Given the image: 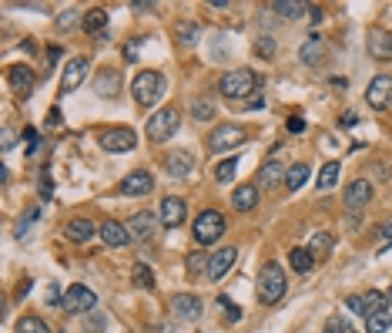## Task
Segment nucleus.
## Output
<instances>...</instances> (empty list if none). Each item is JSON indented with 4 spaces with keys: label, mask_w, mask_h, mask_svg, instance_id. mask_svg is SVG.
I'll use <instances>...</instances> for the list:
<instances>
[{
    "label": "nucleus",
    "mask_w": 392,
    "mask_h": 333,
    "mask_svg": "<svg viewBox=\"0 0 392 333\" xmlns=\"http://www.w3.org/2000/svg\"><path fill=\"white\" fill-rule=\"evenodd\" d=\"M332 249H336V239H332V233H316V235H312V242H309V253L316 256V259L332 256Z\"/></svg>",
    "instance_id": "27"
},
{
    "label": "nucleus",
    "mask_w": 392,
    "mask_h": 333,
    "mask_svg": "<svg viewBox=\"0 0 392 333\" xmlns=\"http://www.w3.org/2000/svg\"><path fill=\"white\" fill-rule=\"evenodd\" d=\"M362 300H366L369 313H382V310H386V303H389V296H382L379 290H373V293H362Z\"/></svg>",
    "instance_id": "40"
},
{
    "label": "nucleus",
    "mask_w": 392,
    "mask_h": 333,
    "mask_svg": "<svg viewBox=\"0 0 392 333\" xmlns=\"http://www.w3.org/2000/svg\"><path fill=\"white\" fill-rule=\"evenodd\" d=\"M285 125H288V132H295V135H299V132H305V121H302V115H292L288 121H285Z\"/></svg>",
    "instance_id": "46"
},
{
    "label": "nucleus",
    "mask_w": 392,
    "mask_h": 333,
    "mask_svg": "<svg viewBox=\"0 0 392 333\" xmlns=\"http://www.w3.org/2000/svg\"><path fill=\"white\" fill-rule=\"evenodd\" d=\"M272 10H275V14H281V17H302V10H309V7H305V3H299V0H275V3H272Z\"/></svg>",
    "instance_id": "31"
},
{
    "label": "nucleus",
    "mask_w": 392,
    "mask_h": 333,
    "mask_svg": "<svg viewBox=\"0 0 392 333\" xmlns=\"http://www.w3.org/2000/svg\"><path fill=\"white\" fill-rule=\"evenodd\" d=\"M151 189H154V178H151L145 169L124 176V182H121V192H124V196H148Z\"/></svg>",
    "instance_id": "16"
},
{
    "label": "nucleus",
    "mask_w": 392,
    "mask_h": 333,
    "mask_svg": "<svg viewBox=\"0 0 392 333\" xmlns=\"http://www.w3.org/2000/svg\"><path fill=\"white\" fill-rule=\"evenodd\" d=\"M47 303L54 307V303H64V296H60V286L57 283H51V290H47Z\"/></svg>",
    "instance_id": "47"
},
{
    "label": "nucleus",
    "mask_w": 392,
    "mask_h": 333,
    "mask_svg": "<svg viewBox=\"0 0 392 333\" xmlns=\"http://www.w3.org/2000/svg\"><path fill=\"white\" fill-rule=\"evenodd\" d=\"M161 91H165V78H161L158 71H141V75L134 78V84H131V95H134V101H138L141 108L158 104Z\"/></svg>",
    "instance_id": "3"
},
{
    "label": "nucleus",
    "mask_w": 392,
    "mask_h": 333,
    "mask_svg": "<svg viewBox=\"0 0 392 333\" xmlns=\"http://www.w3.org/2000/svg\"><path fill=\"white\" fill-rule=\"evenodd\" d=\"M305 182H309V165H292L285 172V189H292V192H299Z\"/></svg>",
    "instance_id": "30"
},
{
    "label": "nucleus",
    "mask_w": 392,
    "mask_h": 333,
    "mask_svg": "<svg viewBox=\"0 0 392 333\" xmlns=\"http://www.w3.org/2000/svg\"><path fill=\"white\" fill-rule=\"evenodd\" d=\"M309 17L318 24V20H322V7H309Z\"/></svg>",
    "instance_id": "52"
},
{
    "label": "nucleus",
    "mask_w": 392,
    "mask_h": 333,
    "mask_svg": "<svg viewBox=\"0 0 392 333\" xmlns=\"http://www.w3.org/2000/svg\"><path fill=\"white\" fill-rule=\"evenodd\" d=\"M366 101L373 104V108H386L392 101V78L389 75H379V78L369 81V88H366Z\"/></svg>",
    "instance_id": "12"
},
{
    "label": "nucleus",
    "mask_w": 392,
    "mask_h": 333,
    "mask_svg": "<svg viewBox=\"0 0 392 333\" xmlns=\"http://www.w3.org/2000/svg\"><path fill=\"white\" fill-rule=\"evenodd\" d=\"M235 172H238V158H224L222 165L215 169V178L224 185V182H231V178H235Z\"/></svg>",
    "instance_id": "38"
},
{
    "label": "nucleus",
    "mask_w": 392,
    "mask_h": 333,
    "mask_svg": "<svg viewBox=\"0 0 392 333\" xmlns=\"http://www.w3.org/2000/svg\"><path fill=\"white\" fill-rule=\"evenodd\" d=\"M185 216H188L185 199L168 196L165 202H161V226H165V229H178V226L185 222Z\"/></svg>",
    "instance_id": "11"
},
{
    "label": "nucleus",
    "mask_w": 392,
    "mask_h": 333,
    "mask_svg": "<svg viewBox=\"0 0 392 333\" xmlns=\"http://www.w3.org/2000/svg\"><path fill=\"white\" fill-rule=\"evenodd\" d=\"M242 141H245V128H242V125L224 121V125H218V128H211L208 148H211V152H231V148H238Z\"/></svg>",
    "instance_id": "6"
},
{
    "label": "nucleus",
    "mask_w": 392,
    "mask_h": 333,
    "mask_svg": "<svg viewBox=\"0 0 392 333\" xmlns=\"http://www.w3.org/2000/svg\"><path fill=\"white\" fill-rule=\"evenodd\" d=\"M34 216H38V212H27V216L20 219V233H24V229H27V226H31V222H34Z\"/></svg>",
    "instance_id": "51"
},
{
    "label": "nucleus",
    "mask_w": 392,
    "mask_h": 333,
    "mask_svg": "<svg viewBox=\"0 0 392 333\" xmlns=\"http://www.w3.org/2000/svg\"><path fill=\"white\" fill-rule=\"evenodd\" d=\"M325 333H355V330H352V323H349L345 316L336 313V316H329V320H325Z\"/></svg>",
    "instance_id": "39"
},
{
    "label": "nucleus",
    "mask_w": 392,
    "mask_h": 333,
    "mask_svg": "<svg viewBox=\"0 0 392 333\" xmlns=\"http://www.w3.org/2000/svg\"><path fill=\"white\" fill-rule=\"evenodd\" d=\"M285 165L281 162H265L259 169V189H275V185H281L285 182Z\"/></svg>",
    "instance_id": "20"
},
{
    "label": "nucleus",
    "mask_w": 392,
    "mask_h": 333,
    "mask_svg": "<svg viewBox=\"0 0 392 333\" xmlns=\"http://www.w3.org/2000/svg\"><path fill=\"white\" fill-rule=\"evenodd\" d=\"M178 125H181V118L174 108H161V111H154L148 118V138L151 141H168L174 132H178Z\"/></svg>",
    "instance_id": "5"
},
{
    "label": "nucleus",
    "mask_w": 392,
    "mask_h": 333,
    "mask_svg": "<svg viewBox=\"0 0 392 333\" xmlns=\"http://www.w3.org/2000/svg\"><path fill=\"white\" fill-rule=\"evenodd\" d=\"M338 182V162H325L318 172V189H332Z\"/></svg>",
    "instance_id": "35"
},
{
    "label": "nucleus",
    "mask_w": 392,
    "mask_h": 333,
    "mask_svg": "<svg viewBox=\"0 0 392 333\" xmlns=\"http://www.w3.org/2000/svg\"><path fill=\"white\" fill-rule=\"evenodd\" d=\"M97 145H101L104 152H111V155H121V152H131V148L138 145V135H134L131 128H104V132L97 135Z\"/></svg>",
    "instance_id": "7"
},
{
    "label": "nucleus",
    "mask_w": 392,
    "mask_h": 333,
    "mask_svg": "<svg viewBox=\"0 0 392 333\" xmlns=\"http://www.w3.org/2000/svg\"><path fill=\"white\" fill-rule=\"evenodd\" d=\"M208 266H211V256L205 249H195V253H188V273L191 276H208Z\"/></svg>",
    "instance_id": "29"
},
{
    "label": "nucleus",
    "mask_w": 392,
    "mask_h": 333,
    "mask_svg": "<svg viewBox=\"0 0 392 333\" xmlns=\"http://www.w3.org/2000/svg\"><path fill=\"white\" fill-rule=\"evenodd\" d=\"M131 276H134V283H138L141 290H151V286H154V273H151L145 263H134V266H131Z\"/></svg>",
    "instance_id": "36"
},
{
    "label": "nucleus",
    "mask_w": 392,
    "mask_h": 333,
    "mask_svg": "<svg viewBox=\"0 0 392 333\" xmlns=\"http://www.w3.org/2000/svg\"><path fill=\"white\" fill-rule=\"evenodd\" d=\"M386 296H389V303H392V286H389V293H386Z\"/></svg>",
    "instance_id": "55"
},
{
    "label": "nucleus",
    "mask_w": 392,
    "mask_h": 333,
    "mask_svg": "<svg viewBox=\"0 0 392 333\" xmlns=\"http://www.w3.org/2000/svg\"><path fill=\"white\" fill-rule=\"evenodd\" d=\"M191 115H195V121H211V118H215V101L211 98H195Z\"/></svg>",
    "instance_id": "33"
},
{
    "label": "nucleus",
    "mask_w": 392,
    "mask_h": 333,
    "mask_svg": "<svg viewBox=\"0 0 392 333\" xmlns=\"http://www.w3.org/2000/svg\"><path fill=\"white\" fill-rule=\"evenodd\" d=\"M316 266V256L309 253V249H292V270L295 273H309Z\"/></svg>",
    "instance_id": "34"
},
{
    "label": "nucleus",
    "mask_w": 392,
    "mask_h": 333,
    "mask_svg": "<svg viewBox=\"0 0 392 333\" xmlns=\"http://www.w3.org/2000/svg\"><path fill=\"white\" fill-rule=\"evenodd\" d=\"M97 235L104 239V246H114V249H121V246L131 242L128 226H121V222H114V219H104V222L97 226Z\"/></svg>",
    "instance_id": "13"
},
{
    "label": "nucleus",
    "mask_w": 392,
    "mask_h": 333,
    "mask_svg": "<svg viewBox=\"0 0 392 333\" xmlns=\"http://www.w3.org/2000/svg\"><path fill=\"white\" fill-rule=\"evenodd\" d=\"M255 84H259L255 71H248V68H235V71H224L222 75L218 91H222L228 101H242V98H248V95L255 91Z\"/></svg>",
    "instance_id": "2"
},
{
    "label": "nucleus",
    "mask_w": 392,
    "mask_h": 333,
    "mask_svg": "<svg viewBox=\"0 0 392 333\" xmlns=\"http://www.w3.org/2000/svg\"><path fill=\"white\" fill-rule=\"evenodd\" d=\"M235 256H238V249H235V246H224V249H218V253H211V266H208V279H222V276L228 273V270H231Z\"/></svg>",
    "instance_id": "19"
},
{
    "label": "nucleus",
    "mask_w": 392,
    "mask_h": 333,
    "mask_svg": "<svg viewBox=\"0 0 392 333\" xmlns=\"http://www.w3.org/2000/svg\"><path fill=\"white\" fill-rule=\"evenodd\" d=\"M171 310H174L178 320H188V323H191V320L202 316V300H198L195 293H178L174 300H171Z\"/></svg>",
    "instance_id": "14"
},
{
    "label": "nucleus",
    "mask_w": 392,
    "mask_h": 333,
    "mask_svg": "<svg viewBox=\"0 0 392 333\" xmlns=\"http://www.w3.org/2000/svg\"><path fill=\"white\" fill-rule=\"evenodd\" d=\"M299 58L305 61V64H312V68H316L318 61L325 58V44H322V38H318V34H312V38H309L305 44H302Z\"/></svg>",
    "instance_id": "26"
},
{
    "label": "nucleus",
    "mask_w": 392,
    "mask_h": 333,
    "mask_svg": "<svg viewBox=\"0 0 392 333\" xmlns=\"http://www.w3.org/2000/svg\"><path fill=\"white\" fill-rule=\"evenodd\" d=\"M195 242L198 246H211V242H218L224 235V216L218 212V209H205L202 216L195 219Z\"/></svg>",
    "instance_id": "4"
},
{
    "label": "nucleus",
    "mask_w": 392,
    "mask_h": 333,
    "mask_svg": "<svg viewBox=\"0 0 392 333\" xmlns=\"http://www.w3.org/2000/svg\"><path fill=\"white\" fill-rule=\"evenodd\" d=\"M231 206H235V212H252L259 206V185H238L231 192Z\"/></svg>",
    "instance_id": "21"
},
{
    "label": "nucleus",
    "mask_w": 392,
    "mask_h": 333,
    "mask_svg": "<svg viewBox=\"0 0 392 333\" xmlns=\"http://www.w3.org/2000/svg\"><path fill=\"white\" fill-rule=\"evenodd\" d=\"M198 34H202V31H198V24H191V20H178V24H174V38L181 40L185 47H195V44H198Z\"/></svg>",
    "instance_id": "28"
},
{
    "label": "nucleus",
    "mask_w": 392,
    "mask_h": 333,
    "mask_svg": "<svg viewBox=\"0 0 392 333\" xmlns=\"http://www.w3.org/2000/svg\"><path fill=\"white\" fill-rule=\"evenodd\" d=\"M369 54L379 61H389L392 58V34L386 31H373L369 34Z\"/></svg>",
    "instance_id": "23"
},
{
    "label": "nucleus",
    "mask_w": 392,
    "mask_h": 333,
    "mask_svg": "<svg viewBox=\"0 0 392 333\" xmlns=\"http://www.w3.org/2000/svg\"><path fill=\"white\" fill-rule=\"evenodd\" d=\"M168 176L171 178H185L191 176V169H195V158H191V152H185V148H174V152H168Z\"/></svg>",
    "instance_id": "18"
},
{
    "label": "nucleus",
    "mask_w": 392,
    "mask_h": 333,
    "mask_svg": "<svg viewBox=\"0 0 392 333\" xmlns=\"http://www.w3.org/2000/svg\"><path fill=\"white\" fill-rule=\"evenodd\" d=\"M24 145H27L24 152H27V155H34V152H38V132H27V135H24Z\"/></svg>",
    "instance_id": "45"
},
{
    "label": "nucleus",
    "mask_w": 392,
    "mask_h": 333,
    "mask_svg": "<svg viewBox=\"0 0 392 333\" xmlns=\"http://www.w3.org/2000/svg\"><path fill=\"white\" fill-rule=\"evenodd\" d=\"M382 233H386V235H389V239H392V219H389V222H386V229H382Z\"/></svg>",
    "instance_id": "54"
},
{
    "label": "nucleus",
    "mask_w": 392,
    "mask_h": 333,
    "mask_svg": "<svg viewBox=\"0 0 392 333\" xmlns=\"http://www.w3.org/2000/svg\"><path fill=\"white\" fill-rule=\"evenodd\" d=\"M94 307H97V296H94V290H88L84 283H74L67 293H64V310L67 313H91Z\"/></svg>",
    "instance_id": "8"
},
{
    "label": "nucleus",
    "mask_w": 392,
    "mask_h": 333,
    "mask_svg": "<svg viewBox=\"0 0 392 333\" xmlns=\"http://www.w3.org/2000/svg\"><path fill=\"white\" fill-rule=\"evenodd\" d=\"M345 307H349L355 316H369V307H366V300H362V296H349V300H345Z\"/></svg>",
    "instance_id": "42"
},
{
    "label": "nucleus",
    "mask_w": 392,
    "mask_h": 333,
    "mask_svg": "<svg viewBox=\"0 0 392 333\" xmlns=\"http://www.w3.org/2000/svg\"><path fill=\"white\" fill-rule=\"evenodd\" d=\"M124 226H128V235L134 242H148L151 235H154V229H158V216H154V212H138V216H131Z\"/></svg>",
    "instance_id": "10"
},
{
    "label": "nucleus",
    "mask_w": 392,
    "mask_h": 333,
    "mask_svg": "<svg viewBox=\"0 0 392 333\" xmlns=\"http://www.w3.org/2000/svg\"><path fill=\"white\" fill-rule=\"evenodd\" d=\"M94 91H97L101 98H117V95H121V75H117V68H104V71L94 78Z\"/></svg>",
    "instance_id": "15"
},
{
    "label": "nucleus",
    "mask_w": 392,
    "mask_h": 333,
    "mask_svg": "<svg viewBox=\"0 0 392 333\" xmlns=\"http://www.w3.org/2000/svg\"><path fill=\"white\" fill-rule=\"evenodd\" d=\"M94 233H97V226H94L91 219H71L67 222V239L71 242H88Z\"/></svg>",
    "instance_id": "25"
},
{
    "label": "nucleus",
    "mask_w": 392,
    "mask_h": 333,
    "mask_svg": "<svg viewBox=\"0 0 392 333\" xmlns=\"http://www.w3.org/2000/svg\"><path fill=\"white\" fill-rule=\"evenodd\" d=\"M218 307H222V310H224V320H228V323H235V320H242V310H238V307H235V303H231L228 296H218Z\"/></svg>",
    "instance_id": "41"
},
{
    "label": "nucleus",
    "mask_w": 392,
    "mask_h": 333,
    "mask_svg": "<svg viewBox=\"0 0 392 333\" xmlns=\"http://www.w3.org/2000/svg\"><path fill=\"white\" fill-rule=\"evenodd\" d=\"M0 141H3V148H10V145H14V132H10V128H3V135H0Z\"/></svg>",
    "instance_id": "49"
},
{
    "label": "nucleus",
    "mask_w": 392,
    "mask_h": 333,
    "mask_svg": "<svg viewBox=\"0 0 392 333\" xmlns=\"http://www.w3.org/2000/svg\"><path fill=\"white\" fill-rule=\"evenodd\" d=\"M47 125H51V128H60V111H51V115H47Z\"/></svg>",
    "instance_id": "50"
},
{
    "label": "nucleus",
    "mask_w": 392,
    "mask_h": 333,
    "mask_svg": "<svg viewBox=\"0 0 392 333\" xmlns=\"http://www.w3.org/2000/svg\"><path fill=\"white\" fill-rule=\"evenodd\" d=\"M84 78H88V58L67 61V68H64V75H60V91H74Z\"/></svg>",
    "instance_id": "17"
},
{
    "label": "nucleus",
    "mask_w": 392,
    "mask_h": 333,
    "mask_svg": "<svg viewBox=\"0 0 392 333\" xmlns=\"http://www.w3.org/2000/svg\"><path fill=\"white\" fill-rule=\"evenodd\" d=\"M369 202H373V182H369V178H355V182L345 185V206H349L352 212L366 209Z\"/></svg>",
    "instance_id": "9"
},
{
    "label": "nucleus",
    "mask_w": 392,
    "mask_h": 333,
    "mask_svg": "<svg viewBox=\"0 0 392 333\" xmlns=\"http://www.w3.org/2000/svg\"><path fill=\"white\" fill-rule=\"evenodd\" d=\"M17 333H51V330H47V323L40 316H20Z\"/></svg>",
    "instance_id": "37"
},
{
    "label": "nucleus",
    "mask_w": 392,
    "mask_h": 333,
    "mask_svg": "<svg viewBox=\"0 0 392 333\" xmlns=\"http://www.w3.org/2000/svg\"><path fill=\"white\" fill-rule=\"evenodd\" d=\"M108 27V10L104 7H91L84 17H81V31L84 34H101Z\"/></svg>",
    "instance_id": "24"
},
{
    "label": "nucleus",
    "mask_w": 392,
    "mask_h": 333,
    "mask_svg": "<svg viewBox=\"0 0 392 333\" xmlns=\"http://www.w3.org/2000/svg\"><path fill=\"white\" fill-rule=\"evenodd\" d=\"M131 7H134V10H154V7H158V3H148V0H134V3H131Z\"/></svg>",
    "instance_id": "48"
},
{
    "label": "nucleus",
    "mask_w": 392,
    "mask_h": 333,
    "mask_svg": "<svg viewBox=\"0 0 392 333\" xmlns=\"http://www.w3.org/2000/svg\"><path fill=\"white\" fill-rule=\"evenodd\" d=\"M31 293V279H24V283H20V290H17V296H27Z\"/></svg>",
    "instance_id": "53"
},
{
    "label": "nucleus",
    "mask_w": 392,
    "mask_h": 333,
    "mask_svg": "<svg viewBox=\"0 0 392 333\" xmlns=\"http://www.w3.org/2000/svg\"><path fill=\"white\" fill-rule=\"evenodd\" d=\"M74 24H77V10H74V7H67V10L57 17V27H60V31H71Z\"/></svg>",
    "instance_id": "43"
},
{
    "label": "nucleus",
    "mask_w": 392,
    "mask_h": 333,
    "mask_svg": "<svg viewBox=\"0 0 392 333\" xmlns=\"http://www.w3.org/2000/svg\"><path fill=\"white\" fill-rule=\"evenodd\" d=\"M10 84H14V91L17 95H31L34 91V71L27 68V64H17V68H10Z\"/></svg>",
    "instance_id": "22"
},
{
    "label": "nucleus",
    "mask_w": 392,
    "mask_h": 333,
    "mask_svg": "<svg viewBox=\"0 0 392 333\" xmlns=\"http://www.w3.org/2000/svg\"><path fill=\"white\" fill-rule=\"evenodd\" d=\"M255 51H259V54H265V58H272V54H275V40H272V38H259Z\"/></svg>",
    "instance_id": "44"
},
{
    "label": "nucleus",
    "mask_w": 392,
    "mask_h": 333,
    "mask_svg": "<svg viewBox=\"0 0 392 333\" xmlns=\"http://www.w3.org/2000/svg\"><path fill=\"white\" fill-rule=\"evenodd\" d=\"M392 327V313L389 310H382V313H369V320H366V330L369 333H386Z\"/></svg>",
    "instance_id": "32"
},
{
    "label": "nucleus",
    "mask_w": 392,
    "mask_h": 333,
    "mask_svg": "<svg viewBox=\"0 0 392 333\" xmlns=\"http://www.w3.org/2000/svg\"><path fill=\"white\" fill-rule=\"evenodd\" d=\"M285 290H288V279L281 273V266L279 263H265L259 273V300L265 307H275L281 296H285Z\"/></svg>",
    "instance_id": "1"
}]
</instances>
